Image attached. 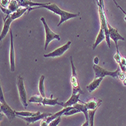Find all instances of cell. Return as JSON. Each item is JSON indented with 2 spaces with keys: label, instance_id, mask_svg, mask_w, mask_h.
Masks as SVG:
<instances>
[{
  "label": "cell",
  "instance_id": "cell-19",
  "mask_svg": "<svg viewBox=\"0 0 126 126\" xmlns=\"http://www.w3.org/2000/svg\"><path fill=\"white\" fill-rule=\"evenodd\" d=\"M74 109L78 110L80 112H83L84 115L85 116L86 121H89V116H88V110L85 104V103L83 104H76L73 106Z\"/></svg>",
  "mask_w": 126,
  "mask_h": 126
},
{
  "label": "cell",
  "instance_id": "cell-8",
  "mask_svg": "<svg viewBox=\"0 0 126 126\" xmlns=\"http://www.w3.org/2000/svg\"><path fill=\"white\" fill-rule=\"evenodd\" d=\"M10 54H9V59H10V67H11V71L15 72V48H14V41H13V33L12 30H10Z\"/></svg>",
  "mask_w": 126,
  "mask_h": 126
},
{
  "label": "cell",
  "instance_id": "cell-29",
  "mask_svg": "<svg viewBox=\"0 0 126 126\" xmlns=\"http://www.w3.org/2000/svg\"><path fill=\"white\" fill-rule=\"evenodd\" d=\"M113 2H114V3L116 4V6H117V7H118V8H119V9H120V10H121V11H122V12H123V13H124V14L125 15V19H126V12H125V11H124V10L122 9V8L121 6H119V4H118V3H117V2H116V1H115V0H114Z\"/></svg>",
  "mask_w": 126,
  "mask_h": 126
},
{
  "label": "cell",
  "instance_id": "cell-9",
  "mask_svg": "<svg viewBox=\"0 0 126 126\" xmlns=\"http://www.w3.org/2000/svg\"><path fill=\"white\" fill-rule=\"evenodd\" d=\"M107 28H108V31H109V36L110 38L115 42L116 46V50H119V47H118V41L122 40V41H125V38L121 36L119 33L117 29H115L112 27L109 23H107Z\"/></svg>",
  "mask_w": 126,
  "mask_h": 126
},
{
  "label": "cell",
  "instance_id": "cell-26",
  "mask_svg": "<svg viewBox=\"0 0 126 126\" xmlns=\"http://www.w3.org/2000/svg\"><path fill=\"white\" fill-rule=\"evenodd\" d=\"M122 55L119 52V50H116V53L115 54V55H114V59H115V61L119 64H121V59H122Z\"/></svg>",
  "mask_w": 126,
  "mask_h": 126
},
{
  "label": "cell",
  "instance_id": "cell-24",
  "mask_svg": "<svg viewBox=\"0 0 126 126\" xmlns=\"http://www.w3.org/2000/svg\"><path fill=\"white\" fill-rule=\"evenodd\" d=\"M45 97H42L41 95L38 96V95H35L32 96L29 99V102L30 103H36V104H42V102L43 100Z\"/></svg>",
  "mask_w": 126,
  "mask_h": 126
},
{
  "label": "cell",
  "instance_id": "cell-21",
  "mask_svg": "<svg viewBox=\"0 0 126 126\" xmlns=\"http://www.w3.org/2000/svg\"><path fill=\"white\" fill-rule=\"evenodd\" d=\"M29 8H19L17 11H15V12L12 13L11 15H10V17L13 20L21 17L23 15H24L26 11H28Z\"/></svg>",
  "mask_w": 126,
  "mask_h": 126
},
{
  "label": "cell",
  "instance_id": "cell-2",
  "mask_svg": "<svg viewBox=\"0 0 126 126\" xmlns=\"http://www.w3.org/2000/svg\"><path fill=\"white\" fill-rule=\"evenodd\" d=\"M97 4L99 7V15H100V28L104 30L105 36H106V42L107 43L108 47L110 48L111 45H110V38L109 36V31L107 28V20L106 17V15L104 12V1L100 0V1H97Z\"/></svg>",
  "mask_w": 126,
  "mask_h": 126
},
{
  "label": "cell",
  "instance_id": "cell-13",
  "mask_svg": "<svg viewBox=\"0 0 126 126\" xmlns=\"http://www.w3.org/2000/svg\"><path fill=\"white\" fill-rule=\"evenodd\" d=\"M18 2V5L19 7H24V8H32L34 6H36V8H39L44 5H45L47 3H36V2H32L31 1H25V0H20V1H17Z\"/></svg>",
  "mask_w": 126,
  "mask_h": 126
},
{
  "label": "cell",
  "instance_id": "cell-18",
  "mask_svg": "<svg viewBox=\"0 0 126 126\" xmlns=\"http://www.w3.org/2000/svg\"><path fill=\"white\" fill-rule=\"evenodd\" d=\"M104 40H106V36H105V34H104V32L103 30L101 28L100 29V32L98 33V35L96 38V40H95V42L94 44L92 45V50H95L96 48L97 47V45Z\"/></svg>",
  "mask_w": 126,
  "mask_h": 126
},
{
  "label": "cell",
  "instance_id": "cell-16",
  "mask_svg": "<svg viewBox=\"0 0 126 126\" xmlns=\"http://www.w3.org/2000/svg\"><path fill=\"white\" fill-rule=\"evenodd\" d=\"M104 79V78H98V79H94V81L92 82H91L87 87H86V89L87 91H88L89 93H91L93 92V91L97 89L98 88V86L100 85V84L101 83L102 80Z\"/></svg>",
  "mask_w": 126,
  "mask_h": 126
},
{
  "label": "cell",
  "instance_id": "cell-32",
  "mask_svg": "<svg viewBox=\"0 0 126 126\" xmlns=\"http://www.w3.org/2000/svg\"><path fill=\"white\" fill-rule=\"evenodd\" d=\"M89 124H90V122H89V121H86L82 126H89Z\"/></svg>",
  "mask_w": 126,
  "mask_h": 126
},
{
  "label": "cell",
  "instance_id": "cell-10",
  "mask_svg": "<svg viewBox=\"0 0 126 126\" xmlns=\"http://www.w3.org/2000/svg\"><path fill=\"white\" fill-rule=\"evenodd\" d=\"M71 42L69 41L68 42H66L64 45L63 46L57 48L56 50L53 51L52 52L47 54H44V58H56V57H60L61 55H63L64 54L65 51H66L68 50V48H70V45H71Z\"/></svg>",
  "mask_w": 126,
  "mask_h": 126
},
{
  "label": "cell",
  "instance_id": "cell-12",
  "mask_svg": "<svg viewBox=\"0 0 126 126\" xmlns=\"http://www.w3.org/2000/svg\"><path fill=\"white\" fill-rule=\"evenodd\" d=\"M12 21L13 20L11 18L10 15H7L5 17H4V26L1 32V35H0V40L1 41L6 36L8 32H10V25Z\"/></svg>",
  "mask_w": 126,
  "mask_h": 126
},
{
  "label": "cell",
  "instance_id": "cell-20",
  "mask_svg": "<svg viewBox=\"0 0 126 126\" xmlns=\"http://www.w3.org/2000/svg\"><path fill=\"white\" fill-rule=\"evenodd\" d=\"M16 116H23V117H32V116H36L38 115H40V112H28V111H23V112H17L15 111Z\"/></svg>",
  "mask_w": 126,
  "mask_h": 126
},
{
  "label": "cell",
  "instance_id": "cell-23",
  "mask_svg": "<svg viewBox=\"0 0 126 126\" xmlns=\"http://www.w3.org/2000/svg\"><path fill=\"white\" fill-rule=\"evenodd\" d=\"M8 8L11 11L12 13L15 12V11H17L20 7L18 5V2L17 1H10V3L8 6Z\"/></svg>",
  "mask_w": 126,
  "mask_h": 126
},
{
  "label": "cell",
  "instance_id": "cell-7",
  "mask_svg": "<svg viewBox=\"0 0 126 126\" xmlns=\"http://www.w3.org/2000/svg\"><path fill=\"white\" fill-rule=\"evenodd\" d=\"M17 88H18V92L20 101L22 103L23 106L26 109L28 106L27 104V93H26V89L24 84V79L22 76H17Z\"/></svg>",
  "mask_w": 126,
  "mask_h": 126
},
{
  "label": "cell",
  "instance_id": "cell-5",
  "mask_svg": "<svg viewBox=\"0 0 126 126\" xmlns=\"http://www.w3.org/2000/svg\"><path fill=\"white\" fill-rule=\"evenodd\" d=\"M92 68H93V70L94 71V74H95L94 79L104 78L106 76H112L113 78H117V77H119V73L120 72V69H118L116 71L110 72V71H107L104 68H102L101 66H100L98 65H95V64L93 65Z\"/></svg>",
  "mask_w": 126,
  "mask_h": 126
},
{
  "label": "cell",
  "instance_id": "cell-3",
  "mask_svg": "<svg viewBox=\"0 0 126 126\" xmlns=\"http://www.w3.org/2000/svg\"><path fill=\"white\" fill-rule=\"evenodd\" d=\"M0 102H1V112H2L7 116L8 120L10 122H11L17 116H16L15 111L11 109L8 106V104H7V103H6L5 97H4L2 87L0 88Z\"/></svg>",
  "mask_w": 126,
  "mask_h": 126
},
{
  "label": "cell",
  "instance_id": "cell-31",
  "mask_svg": "<svg viewBox=\"0 0 126 126\" xmlns=\"http://www.w3.org/2000/svg\"><path fill=\"white\" fill-rule=\"evenodd\" d=\"M98 62H99V59L97 57H95L94 58V64L95 65H98Z\"/></svg>",
  "mask_w": 126,
  "mask_h": 126
},
{
  "label": "cell",
  "instance_id": "cell-14",
  "mask_svg": "<svg viewBox=\"0 0 126 126\" xmlns=\"http://www.w3.org/2000/svg\"><path fill=\"white\" fill-rule=\"evenodd\" d=\"M101 103H102V100L100 99L93 98L88 100L87 103H85V104L88 110H97V108L100 106Z\"/></svg>",
  "mask_w": 126,
  "mask_h": 126
},
{
  "label": "cell",
  "instance_id": "cell-4",
  "mask_svg": "<svg viewBox=\"0 0 126 126\" xmlns=\"http://www.w3.org/2000/svg\"><path fill=\"white\" fill-rule=\"evenodd\" d=\"M70 63H71V67H72V75H71V85L73 87V94H84L83 91L80 88L79 84V80H78V77H77V74H76V69L74 66L73 63V57L70 56Z\"/></svg>",
  "mask_w": 126,
  "mask_h": 126
},
{
  "label": "cell",
  "instance_id": "cell-17",
  "mask_svg": "<svg viewBox=\"0 0 126 126\" xmlns=\"http://www.w3.org/2000/svg\"><path fill=\"white\" fill-rule=\"evenodd\" d=\"M42 105H48V106H55V105H60L63 107V103H61L58 101V98L55 99H49L47 97H45L42 102Z\"/></svg>",
  "mask_w": 126,
  "mask_h": 126
},
{
  "label": "cell",
  "instance_id": "cell-22",
  "mask_svg": "<svg viewBox=\"0 0 126 126\" xmlns=\"http://www.w3.org/2000/svg\"><path fill=\"white\" fill-rule=\"evenodd\" d=\"M44 80H45V76H41L39 79V93L40 95L43 97H45V87H44Z\"/></svg>",
  "mask_w": 126,
  "mask_h": 126
},
{
  "label": "cell",
  "instance_id": "cell-6",
  "mask_svg": "<svg viewBox=\"0 0 126 126\" xmlns=\"http://www.w3.org/2000/svg\"><path fill=\"white\" fill-rule=\"evenodd\" d=\"M41 21L42 22V24L44 25L45 27V50H46L48 48V45H49V43L54 40V39H57V40H60V36L58 34L54 33L51 29L50 27L48 26L46 21H45V19L44 17H41Z\"/></svg>",
  "mask_w": 126,
  "mask_h": 126
},
{
  "label": "cell",
  "instance_id": "cell-1",
  "mask_svg": "<svg viewBox=\"0 0 126 126\" xmlns=\"http://www.w3.org/2000/svg\"><path fill=\"white\" fill-rule=\"evenodd\" d=\"M41 8H45V9H48L52 12L55 13L56 15H58L60 17H61V20H60V22L59 24H58V27H60L62 23L66 21L67 20H70L71 18H74V17H79L80 15L79 13L78 14H73V13H70L68 12V11H63L61 10L58 5L56 4H51V3H47L45 5L41 7Z\"/></svg>",
  "mask_w": 126,
  "mask_h": 126
},
{
  "label": "cell",
  "instance_id": "cell-27",
  "mask_svg": "<svg viewBox=\"0 0 126 126\" xmlns=\"http://www.w3.org/2000/svg\"><path fill=\"white\" fill-rule=\"evenodd\" d=\"M61 117H58V119H56L54 121H52L48 126H58V124L61 122Z\"/></svg>",
  "mask_w": 126,
  "mask_h": 126
},
{
  "label": "cell",
  "instance_id": "cell-25",
  "mask_svg": "<svg viewBox=\"0 0 126 126\" xmlns=\"http://www.w3.org/2000/svg\"><path fill=\"white\" fill-rule=\"evenodd\" d=\"M97 110H88V116H89V126H94V115Z\"/></svg>",
  "mask_w": 126,
  "mask_h": 126
},
{
  "label": "cell",
  "instance_id": "cell-28",
  "mask_svg": "<svg viewBox=\"0 0 126 126\" xmlns=\"http://www.w3.org/2000/svg\"><path fill=\"white\" fill-rule=\"evenodd\" d=\"M78 112H80L78 110H76V109H73V110H70V111H68V112H65L64 113V115L66 116H71V115H73V114H76V113H78Z\"/></svg>",
  "mask_w": 126,
  "mask_h": 126
},
{
  "label": "cell",
  "instance_id": "cell-11",
  "mask_svg": "<svg viewBox=\"0 0 126 126\" xmlns=\"http://www.w3.org/2000/svg\"><path fill=\"white\" fill-rule=\"evenodd\" d=\"M52 115L51 113H42V114H40V115H38V116H32V117H23V116H17L18 118H20L21 119L24 120L26 122H27V125H30L31 123H34L36 122V121L38 120H40V119H44L45 118H47L48 116H51Z\"/></svg>",
  "mask_w": 126,
  "mask_h": 126
},
{
  "label": "cell",
  "instance_id": "cell-15",
  "mask_svg": "<svg viewBox=\"0 0 126 126\" xmlns=\"http://www.w3.org/2000/svg\"><path fill=\"white\" fill-rule=\"evenodd\" d=\"M79 96H80V94H72L70 98L66 102L63 103V107L66 108V107H73L75 104H78V102H80V103H82V104H84L83 102H82L81 100H79Z\"/></svg>",
  "mask_w": 126,
  "mask_h": 126
},
{
  "label": "cell",
  "instance_id": "cell-30",
  "mask_svg": "<svg viewBox=\"0 0 126 126\" xmlns=\"http://www.w3.org/2000/svg\"><path fill=\"white\" fill-rule=\"evenodd\" d=\"M120 65V64H119ZM121 65L122 66H126V58H124V57H122V59H121Z\"/></svg>",
  "mask_w": 126,
  "mask_h": 126
}]
</instances>
